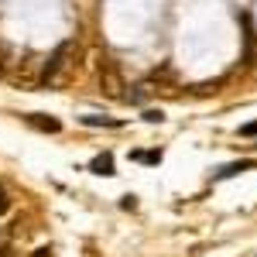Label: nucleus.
<instances>
[{
	"mask_svg": "<svg viewBox=\"0 0 257 257\" xmlns=\"http://www.w3.org/2000/svg\"><path fill=\"white\" fill-rule=\"evenodd\" d=\"M7 65H18V72H14L11 79L18 82V86H24V89H35V86H41V79H45V59H41V55H24L21 62H4V65H0V76H4Z\"/></svg>",
	"mask_w": 257,
	"mask_h": 257,
	"instance_id": "nucleus-1",
	"label": "nucleus"
},
{
	"mask_svg": "<svg viewBox=\"0 0 257 257\" xmlns=\"http://www.w3.org/2000/svg\"><path fill=\"white\" fill-rule=\"evenodd\" d=\"M72 41H62L59 48L45 59V79H41V86H59L62 79H65V69H69V55H72Z\"/></svg>",
	"mask_w": 257,
	"mask_h": 257,
	"instance_id": "nucleus-2",
	"label": "nucleus"
},
{
	"mask_svg": "<svg viewBox=\"0 0 257 257\" xmlns=\"http://www.w3.org/2000/svg\"><path fill=\"white\" fill-rule=\"evenodd\" d=\"M99 79H103V89H106L110 96H117V99L123 96V79H120L113 62H103V65H99Z\"/></svg>",
	"mask_w": 257,
	"mask_h": 257,
	"instance_id": "nucleus-3",
	"label": "nucleus"
},
{
	"mask_svg": "<svg viewBox=\"0 0 257 257\" xmlns=\"http://www.w3.org/2000/svg\"><path fill=\"white\" fill-rule=\"evenodd\" d=\"M89 172H93V175H117V172H113V155H110V151H103V155H96V158L89 161Z\"/></svg>",
	"mask_w": 257,
	"mask_h": 257,
	"instance_id": "nucleus-4",
	"label": "nucleus"
},
{
	"mask_svg": "<svg viewBox=\"0 0 257 257\" xmlns=\"http://www.w3.org/2000/svg\"><path fill=\"white\" fill-rule=\"evenodd\" d=\"M28 123H31L35 131H45V134H59V131H62L59 120H55V117H45V113H31Z\"/></svg>",
	"mask_w": 257,
	"mask_h": 257,
	"instance_id": "nucleus-5",
	"label": "nucleus"
},
{
	"mask_svg": "<svg viewBox=\"0 0 257 257\" xmlns=\"http://www.w3.org/2000/svg\"><path fill=\"white\" fill-rule=\"evenodd\" d=\"M250 168H254V161H233V165L219 168L216 178H233V175H240V172H250Z\"/></svg>",
	"mask_w": 257,
	"mask_h": 257,
	"instance_id": "nucleus-6",
	"label": "nucleus"
},
{
	"mask_svg": "<svg viewBox=\"0 0 257 257\" xmlns=\"http://www.w3.org/2000/svg\"><path fill=\"white\" fill-rule=\"evenodd\" d=\"M131 161H144V165H158L161 151H131Z\"/></svg>",
	"mask_w": 257,
	"mask_h": 257,
	"instance_id": "nucleus-7",
	"label": "nucleus"
},
{
	"mask_svg": "<svg viewBox=\"0 0 257 257\" xmlns=\"http://www.w3.org/2000/svg\"><path fill=\"white\" fill-rule=\"evenodd\" d=\"M86 127H120V120H110V117H82Z\"/></svg>",
	"mask_w": 257,
	"mask_h": 257,
	"instance_id": "nucleus-8",
	"label": "nucleus"
},
{
	"mask_svg": "<svg viewBox=\"0 0 257 257\" xmlns=\"http://www.w3.org/2000/svg\"><path fill=\"white\" fill-rule=\"evenodd\" d=\"M7 209H11V196H7V189L0 185V216H4Z\"/></svg>",
	"mask_w": 257,
	"mask_h": 257,
	"instance_id": "nucleus-9",
	"label": "nucleus"
},
{
	"mask_svg": "<svg viewBox=\"0 0 257 257\" xmlns=\"http://www.w3.org/2000/svg\"><path fill=\"white\" fill-rule=\"evenodd\" d=\"M144 120H148V123H161V120H165V113H161V110H148V113H144Z\"/></svg>",
	"mask_w": 257,
	"mask_h": 257,
	"instance_id": "nucleus-10",
	"label": "nucleus"
},
{
	"mask_svg": "<svg viewBox=\"0 0 257 257\" xmlns=\"http://www.w3.org/2000/svg\"><path fill=\"white\" fill-rule=\"evenodd\" d=\"M257 134V120L254 123H243V127H240V138H254Z\"/></svg>",
	"mask_w": 257,
	"mask_h": 257,
	"instance_id": "nucleus-11",
	"label": "nucleus"
},
{
	"mask_svg": "<svg viewBox=\"0 0 257 257\" xmlns=\"http://www.w3.org/2000/svg\"><path fill=\"white\" fill-rule=\"evenodd\" d=\"M35 257H52V250H48V247H41V250H35Z\"/></svg>",
	"mask_w": 257,
	"mask_h": 257,
	"instance_id": "nucleus-12",
	"label": "nucleus"
},
{
	"mask_svg": "<svg viewBox=\"0 0 257 257\" xmlns=\"http://www.w3.org/2000/svg\"><path fill=\"white\" fill-rule=\"evenodd\" d=\"M0 237H4V233H0Z\"/></svg>",
	"mask_w": 257,
	"mask_h": 257,
	"instance_id": "nucleus-13",
	"label": "nucleus"
}]
</instances>
